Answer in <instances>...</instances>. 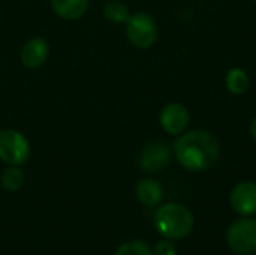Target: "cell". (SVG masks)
<instances>
[{
	"label": "cell",
	"instance_id": "8992f818",
	"mask_svg": "<svg viewBox=\"0 0 256 255\" xmlns=\"http://www.w3.org/2000/svg\"><path fill=\"white\" fill-rule=\"evenodd\" d=\"M171 161V149L165 141L156 140L148 143L140 153L138 165L144 173H158L168 167Z\"/></svg>",
	"mask_w": 256,
	"mask_h": 255
},
{
	"label": "cell",
	"instance_id": "30bf717a",
	"mask_svg": "<svg viewBox=\"0 0 256 255\" xmlns=\"http://www.w3.org/2000/svg\"><path fill=\"white\" fill-rule=\"evenodd\" d=\"M135 195L141 204L154 207L162 201L164 189L162 185L154 179H141L135 186Z\"/></svg>",
	"mask_w": 256,
	"mask_h": 255
},
{
	"label": "cell",
	"instance_id": "5bb4252c",
	"mask_svg": "<svg viewBox=\"0 0 256 255\" xmlns=\"http://www.w3.org/2000/svg\"><path fill=\"white\" fill-rule=\"evenodd\" d=\"M104 15L111 23L122 24V23H128V20L130 18V11L122 2H118V0H110L105 5V8H104Z\"/></svg>",
	"mask_w": 256,
	"mask_h": 255
},
{
	"label": "cell",
	"instance_id": "9c48e42d",
	"mask_svg": "<svg viewBox=\"0 0 256 255\" xmlns=\"http://www.w3.org/2000/svg\"><path fill=\"white\" fill-rule=\"evenodd\" d=\"M50 54V45L44 38H32L27 41L20 53L21 63L30 69H36L42 66Z\"/></svg>",
	"mask_w": 256,
	"mask_h": 255
},
{
	"label": "cell",
	"instance_id": "ba28073f",
	"mask_svg": "<svg viewBox=\"0 0 256 255\" xmlns=\"http://www.w3.org/2000/svg\"><path fill=\"white\" fill-rule=\"evenodd\" d=\"M231 207L243 216L256 213V183L240 182L234 186L230 195Z\"/></svg>",
	"mask_w": 256,
	"mask_h": 255
},
{
	"label": "cell",
	"instance_id": "7c38bea8",
	"mask_svg": "<svg viewBox=\"0 0 256 255\" xmlns=\"http://www.w3.org/2000/svg\"><path fill=\"white\" fill-rule=\"evenodd\" d=\"M0 183L4 191L8 192H16L24 185V173L18 165H9L6 167L0 174Z\"/></svg>",
	"mask_w": 256,
	"mask_h": 255
},
{
	"label": "cell",
	"instance_id": "52a82bcc",
	"mask_svg": "<svg viewBox=\"0 0 256 255\" xmlns=\"http://www.w3.org/2000/svg\"><path fill=\"white\" fill-rule=\"evenodd\" d=\"M190 116L184 105L171 102L160 111V125L170 135H182L189 126Z\"/></svg>",
	"mask_w": 256,
	"mask_h": 255
},
{
	"label": "cell",
	"instance_id": "6da1fadb",
	"mask_svg": "<svg viewBox=\"0 0 256 255\" xmlns=\"http://www.w3.org/2000/svg\"><path fill=\"white\" fill-rule=\"evenodd\" d=\"M178 164L189 171H204L219 158L220 146L216 137L207 131L195 129L183 132L174 143Z\"/></svg>",
	"mask_w": 256,
	"mask_h": 255
},
{
	"label": "cell",
	"instance_id": "2e32d148",
	"mask_svg": "<svg viewBox=\"0 0 256 255\" xmlns=\"http://www.w3.org/2000/svg\"><path fill=\"white\" fill-rule=\"evenodd\" d=\"M153 255H177V251H176L174 243L170 239H165L156 243L153 249Z\"/></svg>",
	"mask_w": 256,
	"mask_h": 255
},
{
	"label": "cell",
	"instance_id": "277c9868",
	"mask_svg": "<svg viewBox=\"0 0 256 255\" xmlns=\"http://www.w3.org/2000/svg\"><path fill=\"white\" fill-rule=\"evenodd\" d=\"M30 156L28 140L15 129L0 131V161L8 165H22Z\"/></svg>",
	"mask_w": 256,
	"mask_h": 255
},
{
	"label": "cell",
	"instance_id": "8fae6325",
	"mask_svg": "<svg viewBox=\"0 0 256 255\" xmlns=\"http://www.w3.org/2000/svg\"><path fill=\"white\" fill-rule=\"evenodd\" d=\"M88 6V0H51L52 11L63 20L81 18Z\"/></svg>",
	"mask_w": 256,
	"mask_h": 255
},
{
	"label": "cell",
	"instance_id": "ac0fdd59",
	"mask_svg": "<svg viewBox=\"0 0 256 255\" xmlns=\"http://www.w3.org/2000/svg\"><path fill=\"white\" fill-rule=\"evenodd\" d=\"M255 2H256V0H255Z\"/></svg>",
	"mask_w": 256,
	"mask_h": 255
},
{
	"label": "cell",
	"instance_id": "5b68a950",
	"mask_svg": "<svg viewBox=\"0 0 256 255\" xmlns=\"http://www.w3.org/2000/svg\"><path fill=\"white\" fill-rule=\"evenodd\" d=\"M126 36L136 48H150L158 39V26L152 15L136 12L126 23Z\"/></svg>",
	"mask_w": 256,
	"mask_h": 255
},
{
	"label": "cell",
	"instance_id": "e0dca14e",
	"mask_svg": "<svg viewBox=\"0 0 256 255\" xmlns=\"http://www.w3.org/2000/svg\"><path fill=\"white\" fill-rule=\"evenodd\" d=\"M250 135H252V138L256 141V117L252 120V123H250Z\"/></svg>",
	"mask_w": 256,
	"mask_h": 255
},
{
	"label": "cell",
	"instance_id": "7a4b0ae2",
	"mask_svg": "<svg viewBox=\"0 0 256 255\" xmlns=\"http://www.w3.org/2000/svg\"><path fill=\"white\" fill-rule=\"evenodd\" d=\"M153 221L159 234L170 240H180L190 234L195 219L186 206L178 203H168L154 212Z\"/></svg>",
	"mask_w": 256,
	"mask_h": 255
},
{
	"label": "cell",
	"instance_id": "3957f363",
	"mask_svg": "<svg viewBox=\"0 0 256 255\" xmlns=\"http://www.w3.org/2000/svg\"><path fill=\"white\" fill-rule=\"evenodd\" d=\"M226 243L238 255L256 254V221L242 218L232 222L226 231Z\"/></svg>",
	"mask_w": 256,
	"mask_h": 255
},
{
	"label": "cell",
	"instance_id": "4fadbf2b",
	"mask_svg": "<svg viewBox=\"0 0 256 255\" xmlns=\"http://www.w3.org/2000/svg\"><path fill=\"white\" fill-rule=\"evenodd\" d=\"M225 83L232 95H243L249 87V77L242 68H232L228 71Z\"/></svg>",
	"mask_w": 256,
	"mask_h": 255
},
{
	"label": "cell",
	"instance_id": "9a60e30c",
	"mask_svg": "<svg viewBox=\"0 0 256 255\" xmlns=\"http://www.w3.org/2000/svg\"><path fill=\"white\" fill-rule=\"evenodd\" d=\"M114 255H153V249L142 240H129L120 245Z\"/></svg>",
	"mask_w": 256,
	"mask_h": 255
}]
</instances>
